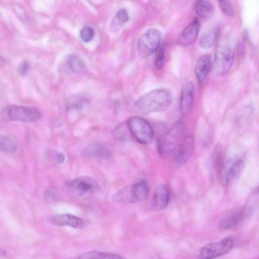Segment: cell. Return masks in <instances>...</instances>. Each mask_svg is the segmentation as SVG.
I'll list each match as a JSON object with an SVG mask.
<instances>
[{"instance_id": "1", "label": "cell", "mask_w": 259, "mask_h": 259, "mask_svg": "<svg viewBox=\"0 0 259 259\" xmlns=\"http://www.w3.org/2000/svg\"><path fill=\"white\" fill-rule=\"evenodd\" d=\"M172 95L165 89L152 90L140 97L135 103V112L141 115L165 110L170 104Z\"/></svg>"}, {"instance_id": "2", "label": "cell", "mask_w": 259, "mask_h": 259, "mask_svg": "<svg viewBox=\"0 0 259 259\" xmlns=\"http://www.w3.org/2000/svg\"><path fill=\"white\" fill-rule=\"evenodd\" d=\"M235 49V40L230 33L222 37L218 42L215 50L213 71L218 75L227 73L233 65Z\"/></svg>"}, {"instance_id": "3", "label": "cell", "mask_w": 259, "mask_h": 259, "mask_svg": "<svg viewBox=\"0 0 259 259\" xmlns=\"http://www.w3.org/2000/svg\"><path fill=\"white\" fill-rule=\"evenodd\" d=\"M184 132V122L178 120L158 140L157 151L161 157L166 158L173 154L182 139Z\"/></svg>"}, {"instance_id": "4", "label": "cell", "mask_w": 259, "mask_h": 259, "mask_svg": "<svg viewBox=\"0 0 259 259\" xmlns=\"http://www.w3.org/2000/svg\"><path fill=\"white\" fill-rule=\"evenodd\" d=\"M40 116V112L37 109L24 106H8L0 112V120L3 121L33 123L37 121Z\"/></svg>"}, {"instance_id": "5", "label": "cell", "mask_w": 259, "mask_h": 259, "mask_svg": "<svg viewBox=\"0 0 259 259\" xmlns=\"http://www.w3.org/2000/svg\"><path fill=\"white\" fill-rule=\"evenodd\" d=\"M131 135L140 143L147 144L151 142L154 131L150 123L140 116L130 117L126 122Z\"/></svg>"}, {"instance_id": "6", "label": "cell", "mask_w": 259, "mask_h": 259, "mask_svg": "<svg viewBox=\"0 0 259 259\" xmlns=\"http://www.w3.org/2000/svg\"><path fill=\"white\" fill-rule=\"evenodd\" d=\"M161 33L157 29L151 28L140 38L138 41V51L140 55L147 58L156 52L161 42Z\"/></svg>"}, {"instance_id": "7", "label": "cell", "mask_w": 259, "mask_h": 259, "mask_svg": "<svg viewBox=\"0 0 259 259\" xmlns=\"http://www.w3.org/2000/svg\"><path fill=\"white\" fill-rule=\"evenodd\" d=\"M234 245V238L228 236L222 240L209 243L202 247L199 253V259H213L229 252Z\"/></svg>"}, {"instance_id": "8", "label": "cell", "mask_w": 259, "mask_h": 259, "mask_svg": "<svg viewBox=\"0 0 259 259\" xmlns=\"http://www.w3.org/2000/svg\"><path fill=\"white\" fill-rule=\"evenodd\" d=\"M68 188L73 194L82 196L88 192H95L99 189L98 183L88 176L77 177L69 183Z\"/></svg>"}, {"instance_id": "9", "label": "cell", "mask_w": 259, "mask_h": 259, "mask_svg": "<svg viewBox=\"0 0 259 259\" xmlns=\"http://www.w3.org/2000/svg\"><path fill=\"white\" fill-rule=\"evenodd\" d=\"M194 143L192 134H189L182 139L173 153L174 160L178 164H183L189 159L193 153Z\"/></svg>"}, {"instance_id": "10", "label": "cell", "mask_w": 259, "mask_h": 259, "mask_svg": "<svg viewBox=\"0 0 259 259\" xmlns=\"http://www.w3.org/2000/svg\"><path fill=\"white\" fill-rule=\"evenodd\" d=\"M194 98V86L188 80L183 85L180 99V110L184 115H188L192 109Z\"/></svg>"}, {"instance_id": "11", "label": "cell", "mask_w": 259, "mask_h": 259, "mask_svg": "<svg viewBox=\"0 0 259 259\" xmlns=\"http://www.w3.org/2000/svg\"><path fill=\"white\" fill-rule=\"evenodd\" d=\"M248 210L243 208L232 211L223 217L218 224L221 230H228L238 226L247 216Z\"/></svg>"}, {"instance_id": "12", "label": "cell", "mask_w": 259, "mask_h": 259, "mask_svg": "<svg viewBox=\"0 0 259 259\" xmlns=\"http://www.w3.org/2000/svg\"><path fill=\"white\" fill-rule=\"evenodd\" d=\"M82 155L87 158L108 159L112 155L111 150L107 146L99 143L90 144L82 151Z\"/></svg>"}, {"instance_id": "13", "label": "cell", "mask_w": 259, "mask_h": 259, "mask_svg": "<svg viewBox=\"0 0 259 259\" xmlns=\"http://www.w3.org/2000/svg\"><path fill=\"white\" fill-rule=\"evenodd\" d=\"M51 221L56 226H68L76 229H82L88 225L86 221L69 213L55 215L52 218Z\"/></svg>"}, {"instance_id": "14", "label": "cell", "mask_w": 259, "mask_h": 259, "mask_svg": "<svg viewBox=\"0 0 259 259\" xmlns=\"http://www.w3.org/2000/svg\"><path fill=\"white\" fill-rule=\"evenodd\" d=\"M199 28V22L195 18L180 33L177 39L178 43L183 46L193 44L197 37Z\"/></svg>"}, {"instance_id": "15", "label": "cell", "mask_w": 259, "mask_h": 259, "mask_svg": "<svg viewBox=\"0 0 259 259\" xmlns=\"http://www.w3.org/2000/svg\"><path fill=\"white\" fill-rule=\"evenodd\" d=\"M169 201V193L167 188L163 185L158 186L153 192L151 201V208L155 211L164 209Z\"/></svg>"}, {"instance_id": "16", "label": "cell", "mask_w": 259, "mask_h": 259, "mask_svg": "<svg viewBox=\"0 0 259 259\" xmlns=\"http://www.w3.org/2000/svg\"><path fill=\"white\" fill-rule=\"evenodd\" d=\"M210 66V59L208 55L202 56L198 60L195 68V73L200 84L204 82L208 76Z\"/></svg>"}, {"instance_id": "17", "label": "cell", "mask_w": 259, "mask_h": 259, "mask_svg": "<svg viewBox=\"0 0 259 259\" xmlns=\"http://www.w3.org/2000/svg\"><path fill=\"white\" fill-rule=\"evenodd\" d=\"M244 167V162L241 159L236 160L230 165L227 164L224 185L230 184L241 174Z\"/></svg>"}, {"instance_id": "18", "label": "cell", "mask_w": 259, "mask_h": 259, "mask_svg": "<svg viewBox=\"0 0 259 259\" xmlns=\"http://www.w3.org/2000/svg\"><path fill=\"white\" fill-rule=\"evenodd\" d=\"M133 203L145 200L148 195L149 190L146 182L141 180L131 185Z\"/></svg>"}, {"instance_id": "19", "label": "cell", "mask_w": 259, "mask_h": 259, "mask_svg": "<svg viewBox=\"0 0 259 259\" xmlns=\"http://www.w3.org/2000/svg\"><path fill=\"white\" fill-rule=\"evenodd\" d=\"M219 28L218 27L212 28L204 32L199 39V45L203 49H208L214 45L218 39Z\"/></svg>"}, {"instance_id": "20", "label": "cell", "mask_w": 259, "mask_h": 259, "mask_svg": "<svg viewBox=\"0 0 259 259\" xmlns=\"http://www.w3.org/2000/svg\"><path fill=\"white\" fill-rule=\"evenodd\" d=\"M195 10L199 18L207 19L212 15L213 12V7L211 2L207 0H200L196 2Z\"/></svg>"}, {"instance_id": "21", "label": "cell", "mask_w": 259, "mask_h": 259, "mask_svg": "<svg viewBox=\"0 0 259 259\" xmlns=\"http://www.w3.org/2000/svg\"><path fill=\"white\" fill-rule=\"evenodd\" d=\"M78 259H124L119 254L102 252L98 250H92L82 253L78 256Z\"/></svg>"}, {"instance_id": "22", "label": "cell", "mask_w": 259, "mask_h": 259, "mask_svg": "<svg viewBox=\"0 0 259 259\" xmlns=\"http://www.w3.org/2000/svg\"><path fill=\"white\" fill-rule=\"evenodd\" d=\"M128 20L127 11L124 9L119 10L113 17L111 23V31H118Z\"/></svg>"}, {"instance_id": "23", "label": "cell", "mask_w": 259, "mask_h": 259, "mask_svg": "<svg viewBox=\"0 0 259 259\" xmlns=\"http://www.w3.org/2000/svg\"><path fill=\"white\" fill-rule=\"evenodd\" d=\"M18 145L11 137L0 134V151L13 153L17 151Z\"/></svg>"}, {"instance_id": "24", "label": "cell", "mask_w": 259, "mask_h": 259, "mask_svg": "<svg viewBox=\"0 0 259 259\" xmlns=\"http://www.w3.org/2000/svg\"><path fill=\"white\" fill-rule=\"evenodd\" d=\"M112 199L120 203H133L131 186L122 188L112 196Z\"/></svg>"}, {"instance_id": "25", "label": "cell", "mask_w": 259, "mask_h": 259, "mask_svg": "<svg viewBox=\"0 0 259 259\" xmlns=\"http://www.w3.org/2000/svg\"><path fill=\"white\" fill-rule=\"evenodd\" d=\"M67 63L69 68L74 72L80 73L84 70L85 64L77 56L71 55L68 57Z\"/></svg>"}, {"instance_id": "26", "label": "cell", "mask_w": 259, "mask_h": 259, "mask_svg": "<svg viewBox=\"0 0 259 259\" xmlns=\"http://www.w3.org/2000/svg\"><path fill=\"white\" fill-rule=\"evenodd\" d=\"M218 5L222 12L226 16L233 17L234 16V6L231 1L228 0L219 1Z\"/></svg>"}, {"instance_id": "27", "label": "cell", "mask_w": 259, "mask_h": 259, "mask_svg": "<svg viewBox=\"0 0 259 259\" xmlns=\"http://www.w3.org/2000/svg\"><path fill=\"white\" fill-rule=\"evenodd\" d=\"M86 103V101L83 99L75 97L68 101L67 106L69 109L80 110Z\"/></svg>"}, {"instance_id": "28", "label": "cell", "mask_w": 259, "mask_h": 259, "mask_svg": "<svg viewBox=\"0 0 259 259\" xmlns=\"http://www.w3.org/2000/svg\"><path fill=\"white\" fill-rule=\"evenodd\" d=\"M95 34V31L93 27L89 26L84 27L80 31V36L84 42H89L92 40Z\"/></svg>"}, {"instance_id": "29", "label": "cell", "mask_w": 259, "mask_h": 259, "mask_svg": "<svg viewBox=\"0 0 259 259\" xmlns=\"http://www.w3.org/2000/svg\"><path fill=\"white\" fill-rule=\"evenodd\" d=\"M165 63L164 48H160L157 51V54L154 61V66L157 69H161Z\"/></svg>"}, {"instance_id": "30", "label": "cell", "mask_w": 259, "mask_h": 259, "mask_svg": "<svg viewBox=\"0 0 259 259\" xmlns=\"http://www.w3.org/2000/svg\"><path fill=\"white\" fill-rule=\"evenodd\" d=\"M59 197L57 190L53 187L48 188L44 193V199L48 202L56 201Z\"/></svg>"}, {"instance_id": "31", "label": "cell", "mask_w": 259, "mask_h": 259, "mask_svg": "<svg viewBox=\"0 0 259 259\" xmlns=\"http://www.w3.org/2000/svg\"><path fill=\"white\" fill-rule=\"evenodd\" d=\"M127 125V124H126ZM124 125H119L118 127H117L115 130V136L118 139L121 140H125L127 139V134L126 132H127L128 130V127L127 126L126 128H125Z\"/></svg>"}, {"instance_id": "32", "label": "cell", "mask_w": 259, "mask_h": 259, "mask_svg": "<svg viewBox=\"0 0 259 259\" xmlns=\"http://www.w3.org/2000/svg\"><path fill=\"white\" fill-rule=\"evenodd\" d=\"M29 69V64L27 62H23L20 66L19 72L21 75H25Z\"/></svg>"}, {"instance_id": "33", "label": "cell", "mask_w": 259, "mask_h": 259, "mask_svg": "<svg viewBox=\"0 0 259 259\" xmlns=\"http://www.w3.org/2000/svg\"><path fill=\"white\" fill-rule=\"evenodd\" d=\"M55 159L57 162L58 164H62L65 161V156L64 155L60 152H57L55 154Z\"/></svg>"}, {"instance_id": "34", "label": "cell", "mask_w": 259, "mask_h": 259, "mask_svg": "<svg viewBox=\"0 0 259 259\" xmlns=\"http://www.w3.org/2000/svg\"><path fill=\"white\" fill-rule=\"evenodd\" d=\"M5 61L4 59L0 56V68L3 66L4 64Z\"/></svg>"}, {"instance_id": "35", "label": "cell", "mask_w": 259, "mask_h": 259, "mask_svg": "<svg viewBox=\"0 0 259 259\" xmlns=\"http://www.w3.org/2000/svg\"><path fill=\"white\" fill-rule=\"evenodd\" d=\"M1 170H0V176H1Z\"/></svg>"}]
</instances>
